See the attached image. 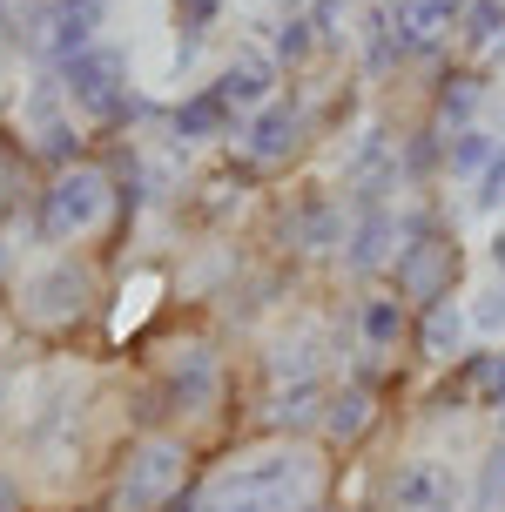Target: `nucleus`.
<instances>
[{
	"instance_id": "obj_1",
	"label": "nucleus",
	"mask_w": 505,
	"mask_h": 512,
	"mask_svg": "<svg viewBox=\"0 0 505 512\" xmlns=\"http://www.w3.org/2000/svg\"><path fill=\"white\" fill-rule=\"evenodd\" d=\"M310 499H324V459L310 445H270L196 479V512H303Z\"/></svg>"
},
{
	"instance_id": "obj_2",
	"label": "nucleus",
	"mask_w": 505,
	"mask_h": 512,
	"mask_svg": "<svg viewBox=\"0 0 505 512\" xmlns=\"http://www.w3.org/2000/svg\"><path fill=\"white\" fill-rule=\"evenodd\" d=\"M196 486V445L176 425H149L142 438H128L115 479L101 492V512H169V499Z\"/></svg>"
},
{
	"instance_id": "obj_3",
	"label": "nucleus",
	"mask_w": 505,
	"mask_h": 512,
	"mask_svg": "<svg viewBox=\"0 0 505 512\" xmlns=\"http://www.w3.org/2000/svg\"><path fill=\"white\" fill-rule=\"evenodd\" d=\"M458 270H465V250H458V230L425 203L398 209V256H391V290H398L411 310L445 304L452 297Z\"/></svg>"
},
{
	"instance_id": "obj_4",
	"label": "nucleus",
	"mask_w": 505,
	"mask_h": 512,
	"mask_svg": "<svg viewBox=\"0 0 505 512\" xmlns=\"http://www.w3.org/2000/svg\"><path fill=\"white\" fill-rule=\"evenodd\" d=\"M61 75V88H68V108H75L81 122L108 128V135H135V122H155L162 108L142 102L135 95V81H128V54L115 48V41H95L88 54H75L68 68H54Z\"/></svg>"
},
{
	"instance_id": "obj_5",
	"label": "nucleus",
	"mask_w": 505,
	"mask_h": 512,
	"mask_svg": "<svg viewBox=\"0 0 505 512\" xmlns=\"http://www.w3.org/2000/svg\"><path fill=\"white\" fill-rule=\"evenodd\" d=\"M115 216V169L108 162H75L54 169L41 203H34V236L41 243H81Z\"/></svg>"
},
{
	"instance_id": "obj_6",
	"label": "nucleus",
	"mask_w": 505,
	"mask_h": 512,
	"mask_svg": "<svg viewBox=\"0 0 505 512\" xmlns=\"http://www.w3.org/2000/svg\"><path fill=\"white\" fill-rule=\"evenodd\" d=\"M101 21H108V0H41V14L21 27V48L48 68H68L101 41Z\"/></svg>"
},
{
	"instance_id": "obj_7",
	"label": "nucleus",
	"mask_w": 505,
	"mask_h": 512,
	"mask_svg": "<svg viewBox=\"0 0 505 512\" xmlns=\"http://www.w3.org/2000/svg\"><path fill=\"white\" fill-rule=\"evenodd\" d=\"M310 128H317L310 102L277 95V102H263L256 115H243V128H236V155H243V169H283V162L310 142Z\"/></svg>"
},
{
	"instance_id": "obj_8",
	"label": "nucleus",
	"mask_w": 505,
	"mask_h": 512,
	"mask_svg": "<svg viewBox=\"0 0 505 512\" xmlns=\"http://www.w3.org/2000/svg\"><path fill=\"white\" fill-rule=\"evenodd\" d=\"M88 297H95L88 263L54 256V263H41V270L21 283V324H34V331H61V324H75L81 310H88Z\"/></svg>"
},
{
	"instance_id": "obj_9",
	"label": "nucleus",
	"mask_w": 505,
	"mask_h": 512,
	"mask_svg": "<svg viewBox=\"0 0 505 512\" xmlns=\"http://www.w3.org/2000/svg\"><path fill=\"white\" fill-rule=\"evenodd\" d=\"M378 512H465V479L431 452H411L384 472Z\"/></svg>"
},
{
	"instance_id": "obj_10",
	"label": "nucleus",
	"mask_w": 505,
	"mask_h": 512,
	"mask_svg": "<svg viewBox=\"0 0 505 512\" xmlns=\"http://www.w3.org/2000/svg\"><path fill=\"white\" fill-rule=\"evenodd\" d=\"M344 230H351V209L337 189H297L290 196V216H283V243L297 256H337L344 250Z\"/></svg>"
},
{
	"instance_id": "obj_11",
	"label": "nucleus",
	"mask_w": 505,
	"mask_h": 512,
	"mask_svg": "<svg viewBox=\"0 0 505 512\" xmlns=\"http://www.w3.org/2000/svg\"><path fill=\"white\" fill-rule=\"evenodd\" d=\"M236 128H243V108L229 102L216 81H202L189 88L176 108H169V135H176V149H209V142H236Z\"/></svg>"
},
{
	"instance_id": "obj_12",
	"label": "nucleus",
	"mask_w": 505,
	"mask_h": 512,
	"mask_svg": "<svg viewBox=\"0 0 505 512\" xmlns=\"http://www.w3.org/2000/svg\"><path fill=\"white\" fill-rule=\"evenodd\" d=\"M344 270L351 277H391V256H398V203H371L351 209V230H344Z\"/></svg>"
},
{
	"instance_id": "obj_13",
	"label": "nucleus",
	"mask_w": 505,
	"mask_h": 512,
	"mask_svg": "<svg viewBox=\"0 0 505 512\" xmlns=\"http://www.w3.org/2000/svg\"><path fill=\"white\" fill-rule=\"evenodd\" d=\"M162 391L189 418L196 411H216V398H223V358L209 344H182V358H169V371H162Z\"/></svg>"
},
{
	"instance_id": "obj_14",
	"label": "nucleus",
	"mask_w": 505,
	"mask_h": 512,
	"mask_svg": "<svg viewBox=\"0 0 505 512\" xmlns=\"http://www.w3.org/2000/svg\"><path fill=\"white\" fill-rule=\"evenodd\" d=\"M351 331H357V351L364 358H391L404 337H411V304H404L398 290H371V297H357Z\"/></svg>"
},
{
	"instance_id": "obj_15",
	"label": "nucleus",
	"mask_w": 505,
	"mask_h": 512,
	"mask_svg": "<svg viewBox=\"0 0 505 512\" xmlns=\"http://www.w3.org/2000/svg\"><path fill=\"white\" fill-rule=\"evenodd\" d=\"M216 88H223L243 115H256L263 102H277V95H283V68H277V54H270V48H236L223 61Z\"/></svg>"
},
{
	"instance_id": "obj_16",
	"label": "nucleus",
	"mask_w": 505,
	"mask_h": 512,
	"mask_svg": "<svg viewBox=\"0 0 505 512\" xmlns=\"http://www.w3.org/2000/svg\"><path fill=\"white\" fill-rule=\"evenodd\" d=\"M465 331H472V317H465V304H452V297L411 310V344H418L425 364H458L465 358Z\"/></svg>"
},
{
	"instance_id": "obj_17",
	"label": "nucleus",
	"mask_w": 505,
	"mask_h": 512,
	"mask_svg": "<svg viewBox=\"0 0 505 512\" xmlns=\"http://www.w3.org/2000/svg\"><path fill=\"white\" fill-rule=\"evenodd\" d=\"M371 418H378V391L364 378H344V384H330L317 438H324V445H357V438L371 432Z\"/></svg>"
},
{
	"instance_id": "obj_18",
	"label": "nucleus",
	"mask_w": 505,
	"mask_h": 512,
	"mask_svg": "<svg viewBox=\"0 0 505 512\" xmlns=\"http://www.w3.org/2000/svg\"><path fill=\"white\" fill-rule=\"evenodd\" d=\"M324 398H330V378L324 384H277L263 425H270L277 438H310L317 425H324Z\"/></svg>"
},
{
	"instance_id": "obj_19",
	"label": "nucleus",
	"mask_w": 505,
	"mask_h": 512,
	"mask_svg": "<svg viewBox=\"0 0 505 512\" xmlns=\"http://www.w3.org/2000/svg\"><path fill=\"white\" fill-rule=\"evenodd\" d=\"M263 371H270V384H324L330 364H324V337L317 331H290L270 344V358H263Z\"/></svg>"
},
{
	"instance_id": "obj_20",
	"label": "nucleus",
	"mask_w": 505,
	"mask_h": 512,
	"mask_svg": "<svg viewBox=\"0 0 505 512\" xmlns=\"http://www.w3.org/2000/svg\"><path fill=\"white\" fill-rule=\"evenodd\" d=\"M485 95H492V81H485L479 68H452V75L438 81V95H431V122L445 128V135H452V128H472Z\"/></svg>"
},
{
	"instance_id": "obj_21",
	"label": "nucleus",
	"mask_w": 505,
	"mask_h": 512,
	"mask_svg": "<svg viewBox=\"0 0 505 512\" xmlns=\"http://www.w3.org/2000/svg\"><path fill=\"white\" fill-rule=\"evenodd\" d=\"M398 176L404 189H425L431 176H445V128H411V135H398Z\"/></svg>"
},
{
	"instance_id": "obj_22",
	"label": "nucleus",
	"mask_w": 505,
	"mask_h": 512,
	"mask_svg": "<svg viewBox=\"0 0 505 512\" xmlns=\"http://www.w3.org/2000/svg\"><path fill=\"white\" fill-rule=\"evenodd\" d=\"M270 54H277V68L290 75V68H310L317 54H324V41H317V21L303 14V7H290L277 21V34H270Z\"/></svg>"
},
{
	"instance_id": "obj_23",
	"label": "nucleus",
	"mask_w": 505,
	"mask_h": 512,
	"mask_svg": "<svg viewBox=\"0 0 505 512\" xmlns=\"http://www.w3.org/2000/svg\"><path fill=\"white\" fill-rule=\"evenodd\" d=\"M492 149H499V135L492 128H452L445 135V176H458V182H479V169L492 162Z\"/></svg>"
},
{
	"instance_id": "obj_24",
	"label": "nucleus",
	"mask_w": 505,
	"mask_h": 512,
	"mask_svg": "<svg viewBox=\"0 0 505 512\" xmlns=\"http://www.w3.org/2000/svg\"><path fill=\"white\" fill-rule=\"evenodd\" d=\"M223 7H229V0H176V34H182V41H176V75L202 54L209 27L223 21Z\"/></svg>"
},
{
	"instance_id": "obj_25",
	"label": "nucleus",
	"mask_w": 505,
	"mask_h": 512,
	"mask_svg": "<svg viewBox=\"0 0 505 512\" xmlns=\"http://www.w3.org/2000/svg\"><path fill=\"white\" fill-rule=\"evenodd\" d=\"M458 48H465V54H492V48H505V0H465Z\"/></svg>"
},
{
	"instance_id": "obj_26",
	"label": "nucleus",
	"mask_w": 505,
	"mask_h": 512,
	"mask_svg": "<svg viewBox=\"0 0 505 512\" xmlns=\"http://www.w3.org/2000/svg\"><path fill=\"white\" fill-rule=\"evenodd\" d=\"M465 512H505V438H492V452L472 465V492Z\"/></svg>"
},
{
	"instance_id": "obj_27",
	"label": "nucleus",
	"mask_w": 505,
	"mask_h": 512,
	"mask_svg": "<svg viewBox=\"0 0 505 512\" xmlns=\"http://www.w3.org/2000/svg\"><path fill=\"white\" fill-rule=\"evenodd\" d=\"M499 203H505V142L492 149V162H485L479 182H472V209H485V216H492Z\"/></svg>"
},
{
	"instance_id": "obj_28",
	"label": "nucleus",
	"mask_w": 505,
	"mask_h": 512,
	"mask_svg": "<svg viewBox=\"0 0 505 512\" xmlns=\"http://www.w3.org/2000/svg\"><path fill=\"white\" fill-rule=\"evenodd\" d=\"M465 317H472V331L499 337L505 331V277L492 283V290H479V304H465Z\"/></svg>"
},
{
	"instance_id": "obj_29",
	"label": "nucleus",
	"mask_w": 505,
	"mask_h": 512,
	"mask_svg": "<svg viewBox=\"0 0 505 512\" xmlns=\"http://www.w3.org/2000/svg\"><path fill=\"white\" fill-rule=\"evenodd\" d=\"M479 411H505V351L485 358V384H479Z\"/></svg>"
},
{
	"instance_id": "obj_30",
	"label": "nucleus",
	"mask_w": 505,
	"mask_h": 512,
	"mask_svg": "<svg viewBox=\"0 0 505 512\" xmlns=\"http://www.w3.org/2000/svg\"><path fill=\"white\" fill-rule=\"evenodd\" d=\"M21 209V162L14 155H0V223Z\"/></svg>"
},
{
	"instance_id": "obj_31",
	"label": "nucleus",
	"mask_w": 505,
	"mask_h": 512,
	"mask_svg": "<svg viewBox=\"0 0 505 512\" xmlns=\"http://www.w3.org/2000/svg\"><path fill=\"white\" fill-rule=\"evenodd\" d=\"M41 14V0H0V34L7 41H21V27Z\"/></svg>"
},
{
	"instance_id": "obj_32",
	"label": "nucleus",
	"mask_w": 505,
	"mask_h": 512,
	"mask_svg": "<svg viewBox=\"0 0 505 512\" xmlns=\"http://www.w3.org/2000/svg\"><path fill=\"white\" fill-rule=\"evenodd\" d=\"M0 512H27V492H21V472H0Z\"/></svg>"
},
{
	"instance_id": "obj_33",
	"label": "nucleus",
	"mask_w": 505,
	"mask_h": 512,
	"mask_svg": "<svg viewBox=\"0 0 505 512\" xmlns=\"http://www.w3.org/2000/svg\"><path fill=\"white\" fill-rule=\"evenodd\" d=\"M492 270H499V277H505V223H499V230H492Z\"/></svg>"
},
{
	"instance_id": "obj_34",
	"label": "nucleus",
	"mask_w": 505,
	"mask_h": 512,
	"mask_svg": "<svg viewBox=\"0 0 505 512\" xmlns=\"http://www.w3.org/2000/svg\"><path fill=\"white\" fill-rule=\"evenodd\" d=\"M7 270H14V250H7V236H0V283H7Z\"/></svg>"
},
{
	"instance_id": "obj_35",
	"label": "nucleus",
	"mask_w": 505,
	"mask_h": 512,
	"mask_svg": "<svg viewBox=\"0 0 505 512\" xmlns=\"http://www.w3.org/2000/svg\"><path fill=\"white\" fill-rule=\"evenodd\" d=\"M303 512H337V506H330V499H310V506H303Z\"/></svg>"
},
{
	"instance_id": "obj_36",
	"label": "nucleus",
	"mask_w": 505,
	"mask_h": 512,
	"mask_svg": "<svg viewBox=\"0 0 505 512\" xmlns=\"http://www.w3.org/2000/svg\"><path fill=\"white\" fill-rule=\"evenodd\" d=\"M499 438H505V411H499Z\"/></svg>"
},
{
	"instance_id": "obj_37",
	"label": "nucleus",
	"mask_w": 505,
	"mask_h": 512,
	"mask_svg": "<svg viewBox=\"0 0 505 512\" xmlns=\"http://www.w3.org/2000/svg\"><path fill=\"white\" fill-rule=\"evenodd\" d=\"M371 7H391V0H371Z\"/></svg>"
},
{
	"instance_id": "obj_38",
	"label": "nucleus",
	"mask_w": 505,
	"mask_h": 512,
	"mask_svg": "<svg viewBox=\"0 0 505 512\" xmlns=\"http://www.w3.org/2000/svg\"><path fill=\"white\" fill-rule=\"evenodd\" d=\"M371 512H378V506H371Z\"/></svg>"
}]
</instances>
